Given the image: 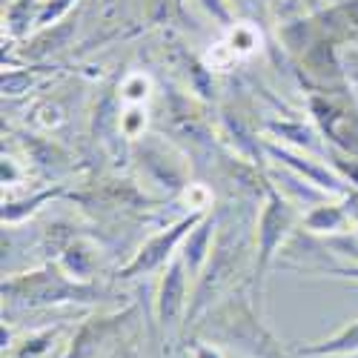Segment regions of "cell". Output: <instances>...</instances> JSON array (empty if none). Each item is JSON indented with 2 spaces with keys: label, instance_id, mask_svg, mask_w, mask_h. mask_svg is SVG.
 Returning a JSON list of instances; mask_svg holds the SVG:
<instances>
[{
  "label": "cell",
  "instance_id": "1",
  "mask_svg": "<svg viewBox=\"0 0 358 358\" xmlns=\"http://www.w3.org/2000/svg\"><path fill=\"white\" fill-rule=\"evenodd\" d=\"M227 46H229V55H244V52H252L255 46H258V35L252 32L250 26H238L235 32L229 35V41H227Z\"/></svg>",
  "mask_w": 358,
  "mask_h": 358
}]
</instances>
